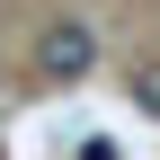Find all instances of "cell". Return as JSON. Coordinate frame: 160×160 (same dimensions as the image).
Listing matches in <instances>:
<instances>
[{"mask_svg": "<svg viewBox=\"0 0 160 160\" xmlns=\"http://www.w3.org/2000/svg\"><path fill=\"white\" fill-rule=\"evenodd\" d=\"M36 71L45 80H89L98 71V36L80 27V18H53V27L36 36Z\"/></svg>", "mask_w": 160, "mask_h": 160, "instance_id": "obj_1", "label": "cell"}, {"mask_svg": "<svg viewBox=\"0 0 160 160\" xmlns=\"http://www.w3.org/2000/svg\"><path fill=\"white\" fill-rule=\"evenodd\" d=\"M71 160H125V151H116V142H107V133H89V142H80Z\"/></svg>", "mask_w": 160, "mask_h": 160, "instance_id": "obj_3", "label": "cell"}, {"mask_svg": "<svg viewBox=\"0 0 160 160\" xmlns=\"http://www.w3.org/2000/svg\"><path fill=\"white\" fill-rule=\"evenodd\" d=\"M0 98H9V89H0Z\"/></svg>", "mask_w": 160, "mask_h": 160, "instance_id": "obj_4", "label": "cell"}, {"mask_svg": "<svg viewBox=\"0 0 160 160\" xmlns=\"http://www.w3.org/2000/svg\"><path fill=\"white\" fill-rule=\"evenodd\" d=\"M133 107H142V116H160V62H142V71H133Z\"/></svg>", "mask_w": 160, "mask_h": 160, "instance_id": "obj_2", "label": "cell"}]
</instances>
